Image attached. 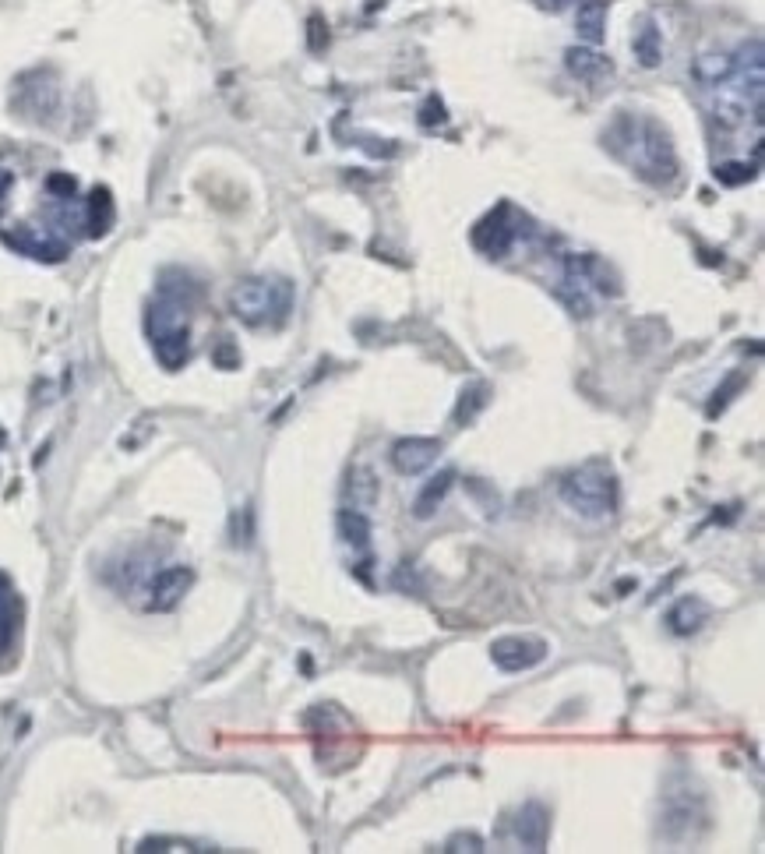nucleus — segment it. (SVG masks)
Instances as JSON below:
<instances>
[{"label": "nucleus", "instance_id": "1", "mask_svg": "<svg viewBox=\"0 0 765 854\" xmlns=\"http://www.w3.org/2000/svg\"><path fill=\"white\" fill-rule=\"evenodd\" d=\"M607 145L614 149L617 159L632 166L639 177H646L649 184H667L677 173V156L674 145H670L667 131L653 120L642 117H621L610 128Z\"/></svg>", "mask_w": 765, "mask_h": 854}, {"label": "nucleus", "instance_id": "2", "mask_svg": "<svg viewBox=\"0 0 765 854\" xmlns=\"http://www.w3.org/2000/svg\"><path fill=\"white\" fill-rule=\"evenodd\" d=\"M617 477L603 463H586L561 477V502L582 519H607L617 509Z\"/></svg>", "mask_w": 765, "mask_h": 854}, {"label": "nucleus", "instance_id": "3", "mask_svg": "<svg viewBox=\"0 0 765 854\" xmlns=\"http://www.w3.org/2000/svg\"><path fill=\"white\" fill-rule=\"evenodd\" d=\"M230 308L247 325H279L286 322V315L293 308V286L279 276L244 279L230 293Z\"/></svg>", "mask_w": 765, "mask_h": 854}, {"label": "nucleus", "instance_id": "4", "mask_svg": "<svg viewBox=\"0 0 765 854\" xmlns=\"http://www.w3.org/2000/svg\"><path fill=\"white\" fill-rule=\"evenodd\" d=\"M149 336L156 346V357L166 368H180L187 360V308L177 297H163L149 311Z\"/></svg>", "mask_w": 765, "mask_h": 854}, {"label": "nucleus", "instance_id": "5", "mask_svg": "<svg viewBox=\"0 0 765 854\" xmlns=\"http://www.w3.org/2000/svg\"><path fill=\"white\" fill-rule=\"evenodd\" d=\"M550 653V646L536 636H505L494 639L491 646V660L508 671V675H519V671H533L536 664H543Z\"/></svg>", "mask_w": 765, "mask_h": 854}, {"label": "nucleus", "instance_id": "6", "mask_svg": "<svg viewBox=\"0 0 765 854\" xmlns=\"http://www.w3.org/2000/svg\"><path fill=\"white\" fill-rule=\"evenodd\" d=\"M441 456L438 438H399L392 445V466L402 477H416V473H427Z\"/></svg>", "mask_w": 765, "mask_h": 854}, {"label": "nucleus", "instance_id": "7", "mask_svg": "<svg viewBox=\"0 0 765 854\" xmlns=\"http://www.w3.org/2000/svg\"><path fill=\"white\" fill-rule=\"evenodd\" d=\"M191 583H194V572L184 569V565L163 569L149 583V611H173V607L184 600V593L191 590Z\"/></svg>", "mask_w": 765, "mask_h": 854}, {"label": "nucleus", "instance_id": "8", "mask_svg": "<svg viewBox=\"0 0 765 854\" xmlns=\"http://www.w3.org/2000/svg\"><path fill=\"white\" fill-rule=\"evenodd\" d=\"M335 526H339L342 544L350 547L353 558L360 555V565H371V544H374L371 537H374V530H371V519H367V512L346 505V509L335 516Z\"/></svg>", "mask_w": 765, "mask_h": 854}, {"label": "nucleus", "instance_id": "9", "mask_svg": "<svg viewBox=\"0 0 765 854\" xmlns=\"http://www.w3.org/2000/svg\"><path fill=\"white\" fill-rule=\"evenodd\" d=\"M515 840L522 844V851H547L550 840V812L540 802H529L515 816Z\"/></svg>", "mask_w": 765, "mask_h": 854}, {"label": "nucleus", "instance_id": "10", "mask_svg": "<svg viewBox=\"0 0 765 854\" xmlns=\"http://www.w3.org/2000/svg\"><path fill=\"white\" fill-rule=\"evenodd\" d=\"M22 629V600H18L11 579L0 572V653L11 650Z\"/></svg>", "mask_w": 765, "mask_h": 854}, {"label": "nucleus", "instance_id": "11", "mask_svg": "<svg viewBox=\"0 0 765 854\" xmlns=\"http://www.w3.org/2000/svg\"><path fill=\"white\" fill-rule=\"evenodd\" d=\"M473 240H476V248H480V251L501 258L515 244V226H508L505 219H501V212H498V216H487L480 226H476Z\"/></svg>", "mask_w": 765, "mask_h": 854}, {"label": "nucleus", "instance_id": "12", "mask_svg": "<svg viewBox=\"0 0 765 854\" xmlns=\"http://www.w3.org/2000/svg\"><path fill=\"white\" fill-rule=\"evenodd\" d=\"M709 618V604L699 597H684L677 600L674 607H670V615H667V625L674 636H691V632H699L702 622Z\"/></svg>", "mask_w": 765, "mask_h": 854}, {"label": "nucleus", "instance_id": "13", "mask_svg": "<svg viewBox=\"0 0 765 854\" xmlns=\"http://www.w3.org/2000/svg\"><path fill=\"white\" fill-rule=\"evenodd\" d=\"M452 484H455V470H441L438 477L427 480L424 491H420V495H416V502H413V516H416V519H431L434 512H438L441 505H445V498H448V491H452Z\"/></svg>", "mask_w": 765, "mask_h": 854}, {"label": "nucleus", "instance_id": "14", "mask_svg": "<svg viewBox=\"0 0 765 854\" xmlns=\"http://www.w3.org/2000/svg\"><path fill=\"white\" fill-rule=\"evenodd\" d=\"M483 406H487V385H473V389H466L459 399V406H455V424H469Z\"/></svg>", "mask_w": 765, "mask_h": 854}, {"label": "nucleus", "instance_id": "15", "mask_svg": "<svg viewBox=\"0 0 765 854\" xmlns=\"http://www.w3.org/2000/svg\"><path fill=\"white\" fill-rule=\"evenodd\" d=\"M568 68H572V75H579V78H593L596 71H610V64L600 57V53L572 50L568 53Z\"/></svg>", "mask_w": 765, "mask_h": 854}, {"label": "nucleus", "instance_id": "16", "mask_svg": "<svg viewBox=\"0 0 765 854\" xmlns=\"http://www.w3.org/2000/svg\"><path fill=\"white\" fill-rule=\"evenodd\" d=\"M600 18H603V8L600 4H589L586 11H582L579 15V29H582V39H586V43H600Z\"/></svg>", "mask_w": 765, "mask_h": 854}, {"label": "nucleus", "instance_id": "17", "mask_svg": "<svg viewBox=\"0 0 765 854\" xmlns=\"http://www.w3.org/2000/svg\"><path fill=\"white\" fill-rule=\"evenodd\" d=\"M445 851H452V854H462V851L480 854L483 851V837H476V833H452V837L445 840Z\"/></svg>", "mask_w": 765, "mask_h": 854}, {"label": "nucleus", "instance_id": "18", "mask_svg": "<svg viewBox=\"0 0 765 854\" xmlns=\"http://www.w3.org/2000/svg\"><path fill=\"white\" fill-rule=\"evenodd\" d=\"M716 177H720L723 184H744V180H751V166L748 163H720L716 166Z\"/></svg>", "mask_w": 765, "mask_h": 854}, {"label": "nucleus", "instance_id": "19", "mask_svg": "<svg viewBox=\"0 0 765 854\" xmlns=\"http://www.w3.org/2000/svg\"><path fill=\"white\" fill-rule=\"evenodd\" d=\"M8 188H11V177L4 170H0V205H4V195H8Z\"/></svg>", "mask_w": 765, "mask_h": 854}]
</instances>
